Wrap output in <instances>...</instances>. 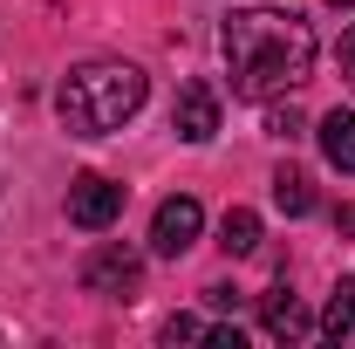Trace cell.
Instances as JSON below:
<instances>
[{"mask_svg":"<svg viewBox=\"0 0 355 349\" xmlns=\"http://www.w3.org/2000/svg\"><path fill=\"white\" fill-rule=\"evenodd\" d=\"M260 322H266V336H280V343H301V336H314V315L287 288H273V295H260Z\"/></svg>","mask_w":355,"mask_h":349,"instance_id":"cell-7","label":"cell"},{"mask_svg":"<svg viewBox=\"0 0 355 349\" xmlns=\"http://www.w3.org/2000/svg\"><path fill=\"white\" fill-rule=\"evenodd\" d=\"M342 76H349V83H355V28H349V35H342Z\"/></svg>","mask_w":355,"mask_h":349,"instance_id":"cell-14","label":"cell"},{"mask_svg":"<svg viewBox=\"0 0 355 349\" xmlns=\"http://www.w3.org/2000/svg\"><path fill=\"white\" fill-rule=\"evenodd\" d=\"M273 206L287 219H308L314 213V178L301 172V165H280V172H273Z\"/></svg>","mask_w":355,"mask_h":349,"instance_id":"cell-10","label":"cell"},{"mask_svg":"<svg viewBox=\"0 0 355 349\" xmlns=\"http://www.w3.org/2000/svg\"><path fill=\"white\" fill-rule=\"evenodd\" d=\"M123 219V185L103 172H83L69 185V226H83V233H110Z\"/></svg>","mask_w":355,"mask_h":349,"instance_id":"cell-4","label":"cell"},{"mask_svg":"<svg viewBox=\"0 0 355 349\" xmlns=\"http://www.w3.org/2000/svg\"><path fill=\"white\" fill-rule=\"evenodd\" d=\"M171 131L184 137V144H212L219 137V89L212 83H184L171 103Z\"/></svg>","mask_w":355,"mask_h":349,"instance_id":"cell-6","label":"cell"},{"mask_svg":"<svg viewBox=\"0 0 355 349\" xmlns=\"http://www.w3.org/2000/svg\"><path fill=\"white\" fill-rule=\"evenodd\" d=\"M335 226H342V233L355 240V206H342V219H335Z\"/></svg>","mask_w":355,"mask_h":349,"instance_id":"cell-15","label":"cell"},{"mask_svg":"<svg viewBox=\"0 0 355 349\" xmlns=\"http://www.w3.org/2000/svg\"><path fill=\"white\" fill-rule=\"evenodd\" d=\"M314 137H321V158H328L335 172H349V178H355V110H328Z\"/></svg>","mask_w":355,"mask_h":349,"instance_id":"cell-8","label":"cell"},{"mask_svg":"<svg viewBox=\"0 0 355 349\" xmlns=\"http://www.w3.org/2000/svg\"><path fill=\"white\" fill-rule=\"evenodd\" d=\"M137 281H144V254L123 247V240H103V247L83 261V288H89V295H103V302L137 295Z\"/></svg>","mask_w":355,"mask_h":349,"instance_id":"cell-3","label":"cell"},{"mask_svg":"<svg viewBox=\"0 0 355 349\" xmlns=\"http://www.w3.org/2000/svg\"><path fill=\"white\" fill-rule=\"evenodd\" d=\"M219 247L239 261V254H253L260 247V213H246V206H232V213L219 219Z\"/></svg>","mask_w":355,"mask_h":349,"instance_id":"cell-11","label":"cell"},{"mask_svg":"<svg viewBox=\"0 0 355 349\" xmlns=\"http://www.w3.org/2000/svg\"><path fill=\"white\" fill-rule=\"evenodd\" d=\"M328 343H342V349H355V274L349 281H335V295H328V308H321V322H314Z\"/></svg>","mask_w":355,"mask_h":349,"instance_id":"cell-9","label":"cell"},{"mask_svg":"<svg viewBox=\"0 0 355 349\" xmlns=\"http://www.w3.org/2000/svg\"><path fill=\"white\" fill-rule=\"evenodd\" d=\"M219 55L232 76V96L266 103L314 76V28L294 7H232L219 28Z\"/></svg>","mask_w":355,"mask_h":349,"instance_id":"cell-1","label":"cell"},{"mask_svg":"<svg viewBox=\"0 0 355 349\" xmlns=\"http://www.w3.org/2000/svg\"><path fill=\"white\" fill-rule=\"evenodd\" d=\"M198 233H205V206H198L191 192H178V199H164L157 219H150V254L178 261V254H191V247H198Z\"/></svg>","mask_w":355,"mask_h":349,"instance_id":"cell-5","label":"cell"},{"mask_svg":"<svg viewBox=\"0 0 355 349\" xmlns=\"http://www.w3.org/2000/svg\"><path fill=\"white\" fill-rule=\"evenodd\" d=\"M328 7H355V0H328Z\"/></svg>","mask_w":355,"mask_h":349,"instance_id":"cell-16","label":"cell"},{"mask_svg":"<svg viewBox=\"0 0 355 349\" xmlns=\"http://www.w3.org/2000/svg\"><path fill=\"white\" fill-rule=\"evenodd\" d=\"M144 96H150V76L137 62H83L62 76L55 110H62L69 137H110L144 110Z\"/></svg>","mask_w":355,"mask_h":349,"instance_id":"cell-2","label":"cell"},{"mask_svg":"<svg viewBox=\"0 0 355 349\" xmlns=\"http://www.w3.org/2000/svg\"><path fill=\"white\" fill-rule=\"evenodd\" d=\"M266 137H280V144H294V137H301V110H294V103H280V110H266Z\"/></svg>","mask_w":355,"mask_h":349,"instance_id":"cell-13","label":"cell"},{"mask_svg":"<svg viewBox=\"0 0 355 349\" xmlns=\"http://www.w3.org/2000/svg\"><path fill=\"white\" fill-rule=\"evenodd\" d=\"M164 343H212V322H198V315H171V322H164Z\"/></svg>","mask_w":355,"mask_h":349,"instance_id":"cell-12","label":"cell"}]
</instances>
